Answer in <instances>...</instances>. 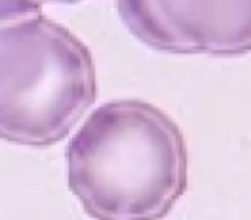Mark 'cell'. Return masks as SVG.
Listing matches in <instances>:
<instances>
[{"label": "cell", "mask_w": 251, "mask_h": 220, "mask_svg": "<svg viewBox=\"0 0 251 220\" xmlns=\"http://www.w3.org/2000/svg\"><path fill=\"white\" fill-rule=\"evenodd\" d=\"M117 12L141 43L158 52H251V0H117Z\"/></svg>", "instance_id": "cell-3"}, {"label": "cell", "mask_w": 251, "mask_h": 220, "mask_svg": "<svg viewBox=\"0 0 251 220\" xmlns=\"http://www.w3.org/2000/svg\"><path fill=\"white\" fill-rule=\"evenodd\" d=\"M43 4L45 2H52V4H77V2H81V0H42Z\"/></svg>", "instance_id": "cell-5"}, {"label": "cell", "mask_w": 251, "mask_h": 220, "mask_svg": "<svg viewBox=\"0 0 251 220\" xmlns=\"http://www.w3.org/2000/svg\"><path fill=\"white\" fill-rule=\"evenodd\" d=\"M42 9V0H0V26L40 14Z\"/></svg>", "instance_id": "cell-4"}, {"label": "cell", "mask_w": 251, "mask_h": 220, "mask_svg": "<svg viewBox=\"0 0 251 220\" xmlns=\"http://www.w3.org/2000/svg\"><path fill=\"white\" fill-rule=\"evenodd\" d=\"M97 100L91 52L42 12L0 26V138L23 147L62 141Z\"/></svg>", "instance_id": "cell-2"}, {"label": "cell", "mask_w": 251, "mask_h": 220, "mask_svg": "<svg viewBox=\"0 0 251 220\" xmlns=\"http://www.w3.org/2000/svg\"><path fill=\"white\" fill-rule=\"evenodd\" d=\"M67 182L95 220H160L188 184V147L171 116L121 98L95 108L67 147Z\"/></svg>", "instance_id": "cell-1"}]
</instances>
